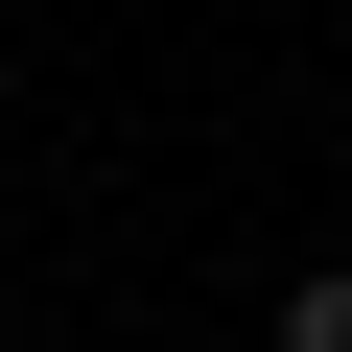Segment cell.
<instances>
[{"label":"cell","instance_id":"1","mask_svg":"<svg viewBox=\"0 0 352 352\" xmlns=\"http://www.w3.org/2000/svg\"><path fill=\"white\" fill-rule=\"evenodd\" d=\"M282 352H352V258H305V282H282Z\"/></svg>","mask_w":352,"mask_h":352}]
</instances>
